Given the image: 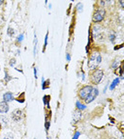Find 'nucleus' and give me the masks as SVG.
<instances>
[{
  "label": "nucleus",
  "mask_w": 124,
  "mask_h": 139,
  "mask_svg": "<svg viewBox=\"0 0 124 139\" xmlns=\"http://www.w3.org/2000/svg\"><path fill=\"white\" fill-rule=\"evenodd\" d=\"M101 61H102L101 54L99 52H94L92 54V56H91L90 60H89V67L91 69H96L99 66V64L101 63Z\"/></svg>",
  "instance_id": "nucleus-1"
},
{
  "label": "nucleus",
  "mask_w": 124,
  "mask_h": 139,
  "mask_svg": "<svg viewBox=\"0 0 124 139\" xmlns=\"http://www.w3.org/2000/svg\"><path fill=\"white\" fill-rule=\"evenodd\" d=\"M102 77H103V71H102V70H94V72L91 75L92 83L96 84V85L99 84V83H101Z\"/></svg>",
  "instance_id": "nucleus-2"
},
{
  "label": "nucleus",
  "mask_w": 124,
  "mask_h": 139,
  "mask_svg": "<svg viewBox=\"0 0 124 139\" xmlns=\"http://www.w3.org/2000/svg\"><path fill=\"white\" fill-rule=\"evenodd\" d=\"M105 10H98V11H96L95 13H94V15H93V18H92V20H93V22H101L102 19L104 18V16H105Z\"/></svg>",
  "instance_id": "nucleus-3"
},
{
  "label": "nucleus",
  "mask_w": 124,
  "mask_h": 139,
  "mask_svg": "<svg viewBox=\"0 0 124 139\" xmlns=\"http://www.w3.org/2000/svg\"><path fill=\"white\" fill-rule=\"evenodd\" d=\"M92 89H93L92 86H85V87H83L79 93L80 97L81 99H84V100H85V99L87 98V96L89 95V93H91Z\"/></svg>",
  "instance_id": "nucleus-4"
},
{
  "label": "nucleus",
  "mask_w": 124,
  "mask_h": 139,
  "mask_svg": "<svg viewBox=\"0 0 124 139\" xmlns=\"http://www.w3.org/2000/svg\"><path fill=\"white\" fill-rule=\"evenodd\" d=\"M98 93H99V91H98L97 89H92L91 93H89V95L87 96V98L85 99V102H86L87 104H88V103H90V102H92V101L97 97Z\"/></svg>",
  "instance_id": "nucleus-5"
},
{
  "label": "nucleus",
  "mask_w": 124,
  "mask_h": 139,
  "mask_svg": "<svg viewBox=\"0 0 124 139\" xmlns=\"http://www.w3.org/2000/svg\"><path fill=\"white\" fill-rule=\"evenodd\" d=\"M23 116V113L21 111H19V110H16V111H14L12 113H11V117H12V119L13 120H15V121H19L21 118H22Z\"/></svg>",
  "instance_id": "nucleus-6"
},
{
  "label": "nucleus",
  "mask_w": 124,
  "mask_h": 139,
  "mask_svg": "<svg viewBox=\"0 0 124 139\" xmlns=\"http://www.w3.org/2000/svg\"><path fill=\"white\" fill-rule=\"evenodd\" d=\"M8 111H9V106L7 104V102H5V101L1 102V103H0V113H7Z\"/></svg>",
  "instance_id": "nucleus-7"
},
{
  "label": "nucleus",
  "mask_w": 124,
  "mask_h": 139,
  "mask_svg": "<svg viewBox=\"0 0 124 139\" xmlns=\"http://www.w3.org/2000/svg\"><path fill=\"white\" fill-rule=\"evenodd\" d=\"M4 98V101L5 102H9V101H12L13 100V96H12V93H7L4 94L3 96Z\"/></svg>",
  "instance_id": "nucleus-8"
},
{
  "label": "nucleus",
  "mask_w": 124,
  "mask_h": 139,
  "mask_svg": "<svg viewBox=\"0 0 124 139\" xmlns=\"http://www.w3.org/2000/svg\"><path fill=\"white\" fill-rule=\"evenodd\" d=\"M80 116H81V113H80L79 111H76L75 113H74V121H78L80 118Z\"/></svg>",
  "instance_id": "nucleus-9"
},
{
  "label": "nucleus",
  "mask_w": 124,
  "mask_h": 139,
  "mask_svg": "<svg viewBox=\"0 0 124 139\" xmlns=\"http://www.w3.org/2000/svg\"><path fill=\"white\" fill-rule=\"evenodd\" d=\"M119 83V78H116L113 82H112V84H111V87H110V90H114V88Z\"/></svg>",
  "instance_id": "nucleus-10"
},
{
  "label": "nucleus",
  "mask_w": 124,
  "mask_h": 139,
  "mask_svg": "<svg viewBox=\"0 0 124 139\" xmlns=\"http://www.w3.org/2000/svg\"><path fill=\"white\" fill-rule=\"evenodd\" d=\"M76 106H77V109H79V110H84L85 109V106L80 104V102H79V101L76 102Z\"/></svg>",
  "instance_id": "nucleus-11"
},
{
  "label": "nucleus",
  "mask_w": 124,
  "mask_h": 139,
  "mask_svg": "<svg viewBox=\"0 0 124 139\" xmlns=\"http://www.w3.org/2000/svg\"><path fill=\"white\" fill-rule=\"evenodd\" d=\"M49 99H50V97H49L48 95H46V96L44 97V103H45L46 106H48V102H49L48 100H49Z\"/></svg>",
  "instance_id": "nucleus-12"
},
{
  "label": "nucleus",
  "mask_w": 124,
  "mask_h": 139,
  "mask_svg": "<svg viewBox=\"0 0 124 139\" xmlns=\"http://www.w3.org/2000/svg\"><path fill=\"white\" fill-rule=\"evenodd\" d=\"M17 100H18L19 102H21V103L24 102V93L20 94V97H19V98H17Z\"/></svg>",
  "instance_id": "nucleus-13"
},
{
  "label": "nucleus",
  "mask_w": 124,
  "mask_h": 139,
  "mask_svg": "<svg viewBox=\"0 0 124 139\" xmlns=\"http://www.w3.org/2000/svg\"><path fill=\"white\" fill-rule=\"evenodd\" d=\"M4 139H13V136H12V134H11V133H8V134L4 137Z\"/></svg>",
  "instance_id": "nucleus-14"
},
{
  "label": "nucleus",
  "mask_w": 124,
  "mask_h": 139,
  "mask_svg": "<svg viewBox=\"0 0 124 139\" xmlns=\"http://www.w3.org/2000/svg\"><path fill=\"white\" fill-rule=\"evenodd\" d=\"M8 34L11 36V35H13V30H11V28H9V29H8Z\"/></svg>",
  "instance_id": "nucleus-15"
},
{
  "label": "nucleus",
  "mask_w": 124,
  "mask_h": 139,
  "mask_svg": "<svg viewBox=\"0 0 124 139\" xmlns=\"http://www.w3.org/2000/svg\"><path fill=\"white\" fill-rule=\"evenodd\" d=\"M15 62H16V61H15V59H14V58H12L11 61H10V65H11V66H13Z\"/></svg>",
  "instance_id": "nucleus-16"
},
{
  "label": "nucleus",
  "mask_w": 124,
  "mask_h": 139,
  "mask_svg": "<svg viewBox=\"0 0 124 139\" xmlns=\"http://www.w3.org/2000/svg\"><path fill=\"white\" fill-rule=\"evenodd\" d=\"M115 37H116V36H115V35H113V34L110 35V40H111V42H114V41H115Z\"/></svg>",
  "instance_id": "nucleus-17"
},
{
  "label": "nucleus",
  "mask_w": 124,
  "mask_h": 139,
  "mask_svg": "<svg viewBox=\"0 0 124 139\" xmlns=\"http://www.w3.org/2000/svg\"><path fill=\"white\" fill-rule=\"evenodd\" d=\"M80 136V132L79 131H77L76 133H75V135H74V137H73V139H78V137Z\"/></svg>",
  "instance_id": "nucleus-18"
},
{
  "label": "nucleus",
  "mask_w": 124,
  "mask_h": 139,
  "mask_svg": "<svg viewBox=\"0 0 124 139\" xmlns=\"http://www.w3.org/2000/svg\"><path fill=\"white\" fill-rule=\"evenodd\" d=\"M23 38H24V35H19V36H18V42H21Z\"/></svg>",
  "instance_id": "nucleus-19"
},
{
  "label": "nucleus",
  "mask_w": 124,
  "mask_h": 139,
  "mask_svg": "<svg viewBox=\"0 0 124 139\" xmlns=\"http://www.w3.org/2000/svg\"><path fill=\"white\" fill-rule=\"evenodd\" d=\"M47 37H48V34H46V35H45V47L46 46V44H47Z\"/></svg>",
  "instance_id": "nucleus-20"
},
{
  "label": "nucleus",
  "mask_w": 124,
  "mask_h": 139,
  "mask_svg": "<svg viewBox=\"0 0 124 139\" xmlns=\"http://www.w3.org/2000/svg\"><path fill=\"white\" fill-rule=\"evenodd\" d=\"M117 66H118V63H117V62H115L113 65H112V67H113V68H117Z\"/></svg>",
  "instance_id": "nucleus-21"
},
{
  "label": "nucleus",
  "mask_w": 124,
  "mask_h": 139,
  "mask_svg": "<svg viewBox=\"0 0 124 139\" xmlns=\"http://www.w3.org/2000/svg\"><path fill=\"white\" fill-rule=\"evenodd\" d=\"M45 124H46V125H45V129H46V130H48V128H49V122L47 121Z\"/></svg>",
  "instance_id": "nucleus-22"
},
{
  "label": "nucleus",
  "mask_w": 124,
  "mask_h": 139,
  "mask_svg": "<svg viewBox=\"0 0 124 139\" xmlns=\"http://www.w3.org/2000/svg\"><path fill=\"white\" fill-rule=\"evenodd\" d=\"M34 75H35V78H37V70L34 69Z\"/></svg>",
  "instance_id": "nucleus-23"
},
{
  "label": "nucleus",
  "mask_w": 124,
  "mask_h": 139,
  "mask_svg": "<svg viewBox=\"0 0 124 139\" xmlns=\"http://www.w3.org/2000/svg\"><path fill=\"white\" fill-rule=\"evenodd\" d=\"M10 80V77H9V75H7V73H6V81H9Z\"/></svg>",
  "instance_id": "nucleus-24"
},
{
  "label": "nucleus",
  "mask_w": 124,
  "mask_h": 139,
  "mask_svg": "<svg viewBox=\"0 0 124 139\" xmlns=\"http://www.w3.org/2000/svg\"><path fill=\"white\" fill-rule=\"evenodd\" d=\"M79 11H80V12L81 11V4H80V3L79 4Z\"/></svg>",
  "instance_id": "nucleus-25"
},
{
  "label": "nucleus",
  "mask_w": 124,
  "mask_h": 139,
  "mask_svg": "<svg viewBox=\"0 0 124 139\" xmlns=\"http://www.w3.org/2000/svg\"><path fill=\"white\" fill-rule=\"evenodd\" d=\"M119 2H120V5H121V7L123 8V7H124V4H123V2H124V1H119Z\"/></svg>",
  "instance_id": "nucleus-26"
},
{
  "label": "nucleus",
  "mask_w": 124,
  "mask_h": 139,
  "mask_svg": "<svg viewBox=\"0 0 124 139\" xmlns=\"http://www.w3.org/2000/svg\"><path fill=\"white\" fill-rule=\"evenodd\" d=\"M66 59H67V60H70V55H69V54H67V56H66Z\"/></svg>",
  "instance_id": "nucleus-27"
},
{
  "label": "nucleus",
  "mask_w": 124,
  "mask_h": 139,
  "mask_svg": "<svg viewBox=\"0 0 124 139\" xmlns=\"http://www.w3.org/2000/svg\"><path fill=\"white\" fill-rule=\"evenodd\" d=\"M3 2H4V1H3V0H0V5H1V4H2V3H3Z\"/></svg>",
  "instance_id": "nucleus-28"
},
{
  "label": "nucleus",
  "mask_w": 124,
  "mask_h": 139,
  "mask_svg": "<svg viewBox=\"0 0 124 139\" xmlns=\"http://www.w3.org/2000/svg\"><path fill=\"white\" fill-rule=\"evenodd\" d=\"M111 139H116V138H111Z\"/></svg>",
  "instance_id": "nucleus-29"
}]
</instances>
